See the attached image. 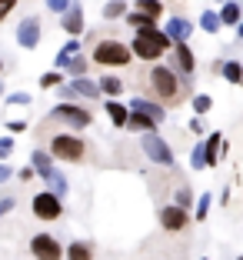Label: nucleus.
<instances>
[{"instance_id": "obj_32", "label": "nucleus", "mask_w": 243, "mask_h": 260, "mask_svg": "<svg viewBox=\"0 0 243 260\" xmlns=\"http://www.w3.org/2000/svg\"><path fill=\"white\" fill-rule=\"evenodd\" d=\"M190 204H193L190 187H177V204H173V207H180V210H190Z\"/></svg>"}, {"instance_id": "obj_9", "label": "nucleus", "mask_w": 243, "mask_h": 260, "mask_svg": "<svg viewBox=\"0 0 243 260\" xmlns=\"http://www.w3.org/2000/svg\"><path fill=\"white\" fill-rule=\"evenodd\" d=\"M160 227L170 230V234L187 230L190 227V210H180V207H173V204H163L160 207Z\"/></svg>"}, {"instance_id": "obj_23", "label": "nucleus", "mask_w": 243, "mask_h": 260, "mask_svg": "<svg viewBox=\"0 0 243 260\" xmlns=\"http://www.w3.org/2000/svg\"><path fill=\"white\" fill-rule=\"evenodd\" d=\"M97 90H100V93H110V97H117V93H123L127 87H123V80H120V77L103 74V77L97 80Z\"/></svg>"}, {"instance_id": "obj_19", "label": "nucleus", "mask_w": 243, "mask_h": 260, "mask_svg": "<svg viewBox=\"0 0 243 260\" xmlns=\"http://www.w3.org/2000/svg\"><path fill=\"white\" fill-rule=\"evenodd\" d=\"M127 130H137V134H157V123L150 120V117H144V114H130L127 110V123H123Z\"/></svg>"}, {"instance_id": "obj_45", "label": "nucleus", "mask_w": 243, "mask_h": 260, "mask_svg": "<svg viewBox=\"0 0 243 260\" xmlns=\"http://www.w3.org/2000/svg\"><path fill=\"white\" fill-rule=\"evenodd\" d=\"M0 74H4V57H0Z\"/></svg>"}, {"instance_id": "obj_28", "label": "nucleus", "mask_w": 243, "mask_h": 260, "mask_svg": "<svg viewBox=\"0 0 243 260\" xmlns=\"http://www.w3.org/2000/svg\"><path fill=\"white\" fill-rule=\"evenodd\" d=\"M107 117H110L114 127H123V123H127V107L117 104V100H110V104H107Z\"/></svg>"}, {"instance_id": "obj_35", "label": "nucleus", "mask_w": 243, "mask_h": 260, "mask_svg": "<svg viewBox=\"0 0 243 260\" xmlns=\"http://www.w3.org/2000/svg\"><path fill=\"white\" fill-rule=\"evenodd\" d=\"M210 204H213L210 193H200V200H197V220H206V214H210Z\"/></svg>"}, {"instance_id": "obj_39", "label": "nucleus", "mask_w": 243, "mask_h": 260, "mask_svg": "<svg viewBox=\"0 0 243 260\" xmlns=\"http://www.w3.org/2000/svg\"><path fill=\"white\" fill-rule=\"evenodd\" d=\"M10 150H14V140H10V137H0V157H7Z\"/></svg>"}, {"instance_id": "obj_18", "label": "nucleus", "mask_w": 243, "mask_h": 260, "mask_svg": "<svg viewBox=\"0 0 243 260\" xmlns=\"http://www.w3.org/2000/svg\"><path fill=\"white\" fill-rule=\"evenodd\" d=\"M217 20H220V27H240V4L227 0L220 7V14H217Z\"/></svg>"}, {"instance_id": "obj_21", "label": "nucleus", "mask_w": 243, "mask_h": 260, "mask_svg": "<svg viewBox=\"0 0 243 260\" xmlns=\"http://www.w3.org/2000/svg\"><path fill=\"white\" fill-rule=\"evenodd\" d=\"M63 257H67V260H93V244H87V240H74V244L63 250Z\"/></svg>"}, {"instance_id": "obj_24", "label": "nucleus", "mask_w": 243, "mask_h": 260, "mask_svg": "<svg viewBox=\"0 0 243 260\" xmlns=\"http://www.w3.org/2000/svg\"><path fill=\"white\" fill-rule=\"evenodd\" d=\"M30 164H33V174H40L44 180H47V174L53 170V160H50V153H47V150H33L30 153Z\"/></svg>"}, {"instance_id": "obj_47", "label": "nucleus", "mask_w": 243, "mask_h": 260, "mask_svg": "<svg viewBox=\"0 0 243 260\" xmlns=\"http://www.w3.org/2000/svg\"><path fill=\"white\" fill-rule=\"evenodd\" d=\"M0 93H4V87H0Z\"/></svg>"}, {"instance_id": "obj_40", "label": "nucleus", "mask_w": 243, "mask_h": 260, "mask_svg": "<svg viewBox=\"0 0 243 260\" xmlns=\"http://www.w3.org/2000/svg\"><path fill=\"white\" fill-rule=\"evenodd\" d=\"M10 177H14V167H7V164H0V184H7Z\"/></svg>"}, {"instance_id": "obj_42", "label": "nucleus", "mask_w": 243, "mask_h": 260, "mask_svg": "<svg viewBox=\"0 0 243 260\" xmlns=\"http://www.w3.org/2000/svg\"><path fill=\"white\" fill-rule=\"evenodd\" d=\"M190 134H203V120H200V117L190 120Z\"/></svg>"}, {"instance_id": "obj_27", "label": "nucleus", "mask_w": 243, "mask_h": 260, "mask_svg": "<svg viewBox=\"0 0 243 260\" xmlns=\"http://www.w3.org/2000/svg\"><path fill=\"white\" fill-rule=\"evenodd\" d=\"M87 67H90V63H87V57L77 54V57H70V63H67L63 70L70 74V80H77V77H87Z\"/></svg>"}, {"instance_id": "obj_38", "label": "nucleus", "mask_w": 243, "mask_h": 260, "mask_svg": "<svg viewBox=\"0 0 243 260\" xmlns=\"http://www.w3.org/2000/svg\"><path fill=\"white\" fill-rule=\"evenodd\" d=\"M47 7H50L53 14H63V10L70 7V0H47Z\"/></svg>"}, {"instance_id": "obj_15", "label": "nucleus", "mask_w": 243, "mask_h": 260, "mask_svg": "<svg viewBox=\"0 0 243 260\" xmlns=\"http://www.w3.org/2000/svg\"><path fill=\"white\" fill-rule=\"evenodd\" d=\"M127 110H130V114H144V117H150V120L157 123V127H160L163 120H167L163 107H157L153 100H144V97H133V100H130V107H127Z\"/></svg>"}, {"instance_id": "obj_1", "label": "nucleus", "mask_w": 243, "mask_h": 260, "mask_svg": "<svg viewBox=\"0 0 243 260\" xmlns=\"http://www.w3.org/2000/svg\"><path fill=\"white\" fill-rule=\"evenodd\" d=\"M144 100H153L157 107H180L190 97V77L177 74L170 63H150L140 74Z\"/></svg>"}, {"instance_id": "obj_26", "label": "nucleus", "mask_w": 243, "mask_h": 260, "mask_svg": "<svg viewBox=\"0 0 243 260\" xmlns=\"http://www.w3.org/2000/svg\"><path fill=\"white\" fill-rule=\"evenodd\" d=\"M123 20H127L133 30H153V27H157V20H150V17H144V14H133V10H127Z\"/></svg>"}, {"instance_id": "obj_16", "label": "nucleus", "mask_w": 243, "mask_h": 260, "mask_svg": "<svg viewBox=\"0 0 243 260\" xmlns=\"http://www.w3.org/2000/svg\"><path fill=\"white\" fill-rule=\"evenodd\" d=\"M223 153V134L217 130V134H210V137L203 140V164L206 167H217V157Z\"/></svg>"}, {"instance_id": "obj_10", "label": "nucleus", "mask_w": 243, "mask_h": 260, "mask_svg": "<svg viewBox=\"0 0 243 260\" xmlns=\"http://www.w3.org/2000/svg\"><path fill=\"white\" fill-rule=\"evenodd\" d=\"M57 93H60V97H87V100H97L100 97V90H97V84H93V80H87V77H77V80H70V84H60L57 87ZM67 100H63V104H67Z\"/></svg>"}, {"instance_id": "obj_44", "label": "nucleus", "mask_w": 243, "mask_h": 260, "mask_svg": "<svg viewBox=\"0 0 243 260\" xmlns=\"http://www.w3.org/2000/svg\"><path fill=\"white\" fill-rule=\"evenodd\" d=\"M30 177H37V174H33V167H23L20 170V180H30Z\"/></svg>"}, {"instance_id": "obj_48", "label": "nucleus", "mask_w": 243, "mask_h": 260, "mask_svg": "<svg viewBox=\"0 0 243 260\" xmlns=\"http://www.w3.org/2000/svg\"><path fill=\"white\" fill-rule=\"evenodd\" d=\"M0 217H4V214H0Z\"/></svg>"}, {"instance_id": "obj_12", "label": "nucleus", "mask_w": 243, "mask_h": 260, "mask_svg": "<svg viewBox=\"0 0 243 260\" xmlns=\"http://www.w3.org/2000/svg\"><path fill=\"white\" fill-rule=\"evenodd\" d=\"M60 23H63V30L70 34V40H80V34H84V4L70 0V7L60 14Z\"/></svg>"}, {"instance_id": "obj_41", "label": "nucleus", "mask_w": 243, "mask_h": 260, "mask_svg": "<svg viewBox=\"0 0 243 260\" xmlns=\"http://www.w3.org/2000/svg\"><path fill=\"white\" fill-rule=\"evenodd\" d=\"M7 130H10V134H20V130H27V123H23V120H10Z\"/></svg>"}, {"instance_id": "obj_3", "label": "nucleus", "mask_w": 243, "mask_h": 260, "mask_svg": "<svg viewBox=\"0 0 243 260\" xmlns=\"http://www.w3.org/2000/svg\"><path fill=\"white\" fill-rule=\"evenodd\" d=\"M50 160H63V164H84L90 157V144L80 134H53L50 137Z\"/></svg>"}, {"instance_id": "obj_5", "label": "nucleus", "mask_w": 243, "mask_h": 260, "mask_svg": "<svg viewBox=\"0 0 243 260\" xmlns=\"http://www.w3.org/2000/svg\"><path fill=\"white\" fill-rule=\"evenodd\" d=\"M50 120L67 123L70 130H87L93 123V114L87 107H80V104H57V107L50 110Z\"/></svg>"}, {"instance_id": "obj_34", "label": "nucleus", "mask_w": 243, "mask_h": 260, "mask_svg": "<svg viewBox=\"0 0 243 260\" xmlns=\"http://www.w3.org/2000/svg\"><path fill=\"white\" fill-rule=\"evenodd\" d=\"M210 107H213V100L206 97V93H197V97H193V114H210Z\"/></svg>"}, {"instance_id": "obj_14", "label": "nucleus", "mask_w": 243, "mask_h": 260, "mask_svg": "<svg viewBox=\"0 0 243 260\" xmlns=\"http://www.w3.org/2000/svg\"><path fill=\"white\" fill-rule=\"evenodd\" d=\"M163 34H167L170 44H187L193 34V20H187V17H170L167 27H163Z\"/></svg>"}, {"instance_id": "obj_13", "label": "nucleus", "mask_w": 243, "mask_h": 260, "mask_svg": "<svg viewBox=\"0 0 243 260\" xmlns=\"http://www.w3.org/2000/svg\"><path fill=\"white\" fill-rule=\"evenodd\" d=\"M17 44L23 50H33L40 44V17H23L20 27H17Z\"/></svg>"}, {"instance_id": "obj_20", "label": "nucleus", "mask_w": 243, "mask_h": 260, "mask_svg": "<svg viewBox=\"0 0 243 260\" xmlns=\"http://www.w3.org/2000/svg\"><path fill=\"white\" fill-rule=\"evenodd\" d=\"M133 14H144L150 20H160L163 17V0H137L133 4Z\"/></svg>"}, {"instance_id": "obj_31", "label": "nucleus", "mask_w": 243, "mask_h": 260, "mask_svg": "<svg viewBox=\"0 0 243 260\" xmlns=\"http://www.w3.org/2000/svg\"><path fill=\"white\" fill-rule=\"evenodd\" d=\"M60 84H63V74H60V70H50V74L40 77V87H44V90H53V87H60Z\"/></svg>"}, {"instance_id": "obj_37", "label": "nucleus", "mask_w": 243, "mask_h": 260, "mask_svg": "<svg viewBox=\"0 0 243 260\" xmlns=\"http://www.w3.org/2000/svg\"><path fill=\"white\" fill-rule=\"evenodd\" d=\"M7 104L10 107H23V104H30V93H10Z\"/></svg>"}, {"instance_id": "obj_6", "label": "nucleus", "mask_w": 243, "mask_h": 260, "mask_svg": "<svg viewBox=\"0 0 243 260\" xmlns=\"http://www.w3.org/2000/svg\"><path fill=\"white\" fill-rule=\"evenodd\" d=\"M140 147H144V153L150 157L153 164H160V167H177L173 150H170V144H167L163 137H160V134H144Z\"/></svg>"}, {"instance_id": "obj_36", "label": "nucleus", "mask_w": 243, "mask_h": 260, "mask_svg": "<svg viewBox=\"0 0 243 260\" xmlns=\"http://www.w3.org/2000/svg\"><path fill=\"white\" fill-rule=\"evenodd\" d=\"M14 7H17V0H0V23L14 14Z\"/></svg>"}, {"instance_id": "obj_11", "label": "nucleus", "mask_w": 243, "mask_h": 260, "mask_svg": "<svg viewBox=\"0 0 243 260\" xmlns=\"http://www.w3.org/2000/svg\"><path fill=\"white\" fill-rule=\"evenodd\" d=\"M170 50H173V57H170V67H173L177 74H183V77H193V70H197V57H193L190 44H173Z\"/></svg>"}, {"instance_id": "obj_33", "label": "nucleus", "mask_w": 243, "mask_h": 260, "mask_svg": "<svg viewBox=\"0 0 243 260\" xmlns=\"http://www.w3.org/2000/svg\"><path fill=\"white\" fill-rule=\"evenodd\" d=\"M190 167L193 170H203L206 164H203V140H197V147L190 150Z\"/></svg>"}, {"instance_id": "obj_29", "label": "nucleus", "mask_w": 243, "mask_h": 260, "mask_svg": "<svg viewBox=\"0 0 243 260\" xmlns=\"http://www.w3.org/2000/svg\"><path fill=\"white\" fill-rule=\"evenodd\" d=\"M123 14H127V0H110L103 7V20H120Z\"/></svg>"}, {"instance_id": "obj_2", "label": "nucleus", "mask_w": 243, "mask_h": 260, "mask_svg": "<svg viewBox=\"0 0 243 260\" xmlns=\"http://www.w3.org/2000/svg\"><path fill=\"white\" fill-rule=\"evenodd\" d=\"M130 47L123 40L110 37V34H90L87 37V63H100V67H130Z\"/></svg>"}, {"instance_id": "obj_22", "label": "nucleus", "mask_w": 243, "mask_h": 260, "mask_svg": "<svg viewBox=\"0 0 243 260\" xmlns=\"http://www.w3.org/2000/svg\"><path fill=\"white\" fill-rule=\"evenodd\" d=\"M47 190H50L57 200H63V193H67V177H63L57 167H53L50 174H47Z\"/></svg>"}, {"instance_id": "obj_7", "label": "nucleus", "mask_w": 243, "mask_h": 260, "mask_svg": "<svg viewBox=\"0 0 243 260\" xmlns=\"http://www.w3.org/2000/svg\"><path fill=\"white\" fill-rule=\"evenodd\" d=\"M30 210H33V217H37V220H44V223H50V220H60V217H63V200H57L50 190H44V193H33V200H30Z\"/></svg>"}, {"instance_id": "obj_25", "label": "nucleus", "mask_w": 243, "mask_h": 260, "mask_svg": "<svg viewBox=\"0 0 243 260\" xmlns=\"http://www.w3.org/2000/svg\"><path fill=\"white\" fill-rule=\"evenodd\" d=\"M220 77L227 80V84H240L243 80V67H240V60H223V67H220Z\"/></svg>"}, {"instance_id": "obj_30", "label": "nucleus", "mask_w": 243, "mask_h": 260, "mask_svg": "<svg viewBox=\"0 0 243 260\" xmlns=\"http://www.w3.org/2000/svg\"><path fill=\"white\" fill-rule=\"evenodd\" d=\"M200 27H203L206 34H217V30H220V20H217V10H203V14H200Z\"/></svg>"}, {"instance_id": "obj_43", "label": "nucleus", "mask_w": 243, "mask_h": 260, "mask_svg": "<svg viewBox=\"0 0 243 260\" xmlns=\"http://www.w3.org/2000/svg\"><path fill=\"white\" fill-rule=\"evenodd\" d=\"M7 210H14V197H4V200H0V214H7Z\"/></svg>"}, {"instance_id": "obj_17", "label": "nucleus", "mask_w": 243, "mask_h": 260, "mask_svg": "<svg viewBox=\"0 0 243 260\" xmlns=\"http://www.w3.org/2000/svg\"><path fill=\"white\" fill-rule=\"evenodd\" d=\"M77 54H84V44H80V40H67V44L57 50V57H53V70H63L70 63V57H77Z\"/></svg>"}, {"instance_id": "obj_46", "label": "nucleus", "mask_w": 243, "mask_h": 260, "mask_svg": "<svg viewBox=\"0 0 243 260\" xmlns=\"http://www.w3.org/2000/svg\"><path fill=\"white\" fill-rule=\"evenodd\" d=\"M213 4H227V0H213Z\"/></svg>"}, {"instance_id": "obj_4", "label": "nucleus", "mask_w": 243, "mask_h": 260, "mask_svg": "<svg viewBox=\"0 0 243 260\" xmlns=\"http://www.w3.org/2000/svg\"><path fill=\"white\" fill-rule=\"evenodd\" d=\"M170 40H167V34L163 30H137L133 34V47H130V57H137V60H147V63H153V60H160V57L170 50Z\"/></svg>"}, {"instance_id": "obj_8", "label": "nucleus", "mask_w": 243, "mask_h": 260, "mask_svg": "<svg viewBox=\"0 0 243 260\" xmlns=\"http://www.w3.org/2000/svg\"><path fill=\"white\" fill-rule=\"evenodd\" d=\"M30 253L37 260H63V247L57 244V237H50V234L30 237Z\"/></svg>"}]
</instances>
